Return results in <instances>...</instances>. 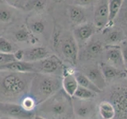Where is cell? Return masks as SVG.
Wrapping results in <instances>:
<instances>
[{
    "label": "cell",
    "mask_w": 127,
    "mask_h": 119,
    "mask_svg": "<svg viewBox=\"0 0 127 119\" xmlns=\"http://www.w3.org/2000/svg\"><path fill=\"white\" fill-rule=\"evenodd\" d=\"M20 104L26 110L30 111V112H34L38 106L37 102L35 101V99L32 96H30V94L24 97L22 99Z\"/></svg>",
    "instance_id": "484cf974"
},
{
    "label": "cell",
    "mask_w": 127,
    "mask_h": 119,
    "mask_svg": "<svg viewBox=\"0 0 127 119\" xmlns=\"http://www.w3.org/2000/svg\"><path fill=\"white\" fill-rule=\"evenodd\" d=\"M83 74L101 90H102L106 86V81L105 80L99 65L93 64L89 66L85 70V72Z\"/></svg>",
    "instance_id": "4fadbf2b"
},
{
    "label": "cell",
    "mask_w": 127,
    "mask_h": 119,
    "mask_svg": "<svg viewBox=\"0 0 127 119\" xmlns=\"http://www.w3.org/2000/svg\"><path fill=\"white\" fill-rule=\"evenodd\" d=\"M109 23L108 1H99L95 3L94 12V26L96 30H105Z\"/></svg>",
    "instance_id": "ba28073f"
},
{
    "label": "cell",
    "mask_w": 127,
    "mask_h": 119,
    "mask_svg": "<svg viewBox=\"0 0 127 119\" xmlns=\"http://www.w3.org/2000/svg\"><path fill=\"white\" fill-rule=\"evenodd\" d=\"M14 61H17L14 54H8V53H0V66L6 64Z\"/></svg>",
    "instance_id": "f1b7e54d"
},
{
    "label": "cell",
    "mask_w": 127,
    "mask_h": 119,
    "mask_svg": "<svg viewBox=\"0 0 127 119\" xmlns=\"http://www.w3.org/2000/svg\"><path fill=\"white\" fill-rule=\"evenodd\" d=\"M96 29L94 24L86 22L75 27L73 30V37L79 45H83L89 41L93 34L95 33Z\"/></svg>",
    "instance_id": "8fae6325"
},
{
    "label": "cell",
    "mask_w": 127,
    "mask_h": 119,
    "mask_svg": "<svg viewBox=\"0 0 127 119\" xmlns=\"http://www.w3.org/2000/svg\"><path fill=\"white\" fill-rule=\"evenodd\" d=\"M0 119H13V118H6V117H3V116H2Z\"/></svg>",
    "instance_id": "836d02e7"
},
{
    "label": "cell",
    "mask_w": 127,
    "mask_h": 119,
    "mask_svg": "<svg viewBox=\"0 0 127 119\" xmlns=\"http://www.w3.org/2000/svg\"><path fill=\"white\" fill-rule=\"evenodd\" d=\"M34 119H47V118H43L41 116H39V115H36V116L34 117Z\"/></svg>",
    "instance_id": "d6a6232c"
},
{
    "label": "cell",
    "mask_w": 127,
    "mask_h": 119,
    "mask_svg": "<svg viewBox=\"0 0 127 119\" xmlns=\"http://www.w3.org/2000/svg\"><path fill=\"white\" fill-rule=\"evenodd\" d=\"M35 73L57 75L63 77L65 71V67L63 62L57 56L50 55L45 59L33 63Z\"/></svg>",
    "instance_id": "277c9868"
},
{
    "label": "cell",
    "mask_w": 127,
    "mask_h": 119,
    "mask_svg": "<svg viewBox=\"0 0 127 119\" xmlns=\"http://www.w3.org/2000/svg\"><path fill=\"white\" fill-rule=\"evenodd\" d=\"M1 117H2V116H1V115H0V118H1Z\"/></svg>",
    "instance_id": "d590c367"
},
{
    "label": "cell",
    "mask_w": 127,
    "mask_h": 119,
    "mask_svg": "<svg viewBox=\"0 0 127 119\" xmlns=\"http://www.w3.org/2000/svg\"><path fill=\"white\" fill-rule=\"evenodd\" d=\"M49 56L50 53L46 48L42 46L33 47L23 50L22 61H26L29 63H35L41 60L45 59L46 57H49Z\"/></svg>",
    "instance_id": "7c38bea8"
},
{
    "label": "cell",
    "mask_w": 127,
    "mask_h": 119,
    "mask_svg": "<svg viewBox=\"0 0 127 119\" xmlns=\"http://www.w3.org/2000/svg\"><path fill=\"white\" fill-rule=\"evenodd\" d=\"M37 115L47 119H72L74 111L72 98L63 89L38 105Z\"/></svg>",
    "instance_id": "7a4b0ae2"
},
{
    "label": "cell",
    "mask_w": 127,
    "mask_h": 119,
    "mask_svg": "<svg viewBox=\"0 0 127 119\" xmlns=\"http://www.w3.org/2000/svg\"><path fill=\"white\" fill-rule=\"evenodd\" d=\"M14 37L18 42H26L30 41L32 37V35L27 28L21 27L14 33Z\"/></svg>",
    "instance_id": "d4e9b609"
},
{
    "label": "cell",
    "mask_w": 127,
    "mask_h": 119,
    "mask_svg": "<svg viewBox=\"0 0 127 119\" xmlns=\"http://www.w3.org/2000/svg\"><path fill=\"white\" fill-rule=\"evenodd\" d=\"M119 47H120L123 62H124L125 71L127 75V39L125 40L124 41H122L120 45H119Z\"/></svg>",
    "instance_id": "f546056e"
},
{
    "label": "cell",
    "mask_w": 127,
    "mask_h": 119,
    "mask_svg": "<svg viewBox=\"0 0 127 119\" xmlns=\"http://www.w3.org/2000/svg\"><path fill=\"white\" fill-rule=\"evenodd\" d=\"M72 5H75L81 7L89 6L91 5H93L97 2V1H91V0H75L72 1Z\"/></svg>",
    "instance_id": "4dcf8cb0"
},
{
    "label": "cell",
    "mask_w": 127,
    "mask_h": 119,
    "mask_svg": "<svg viewBox=\"0 0 127 119\" xmlns=\"http://www.w3.org/2000/svg\"><path fill=\"white\" fill-rule=\"evenodd\" d=\"M104 62L107 64L126 72L124 62L119 45H106L104 49Z\"/></svg>",
    "instance_id": "30bf717a"
},
{
    "label": "cell",
    "mask_w": 127,
    "mask_h": 119,
    "mask_svg": "<svg viewBox=\"0 0 127 119\" xmlns=\"http://www.w3.org/2000/svg\"><path fill=\"white\" fill-rule=\"evenodd\" d=\"M0 115L13 119H30L34 112L26 110L19 103L0 102Z\"/></svg>",
    "instance_id": "52a82bcc"
},
{
    "label": "cell",
    "mask_w": 127,
    "mask_h": 119,
    "mask_svg": "<svg viewBox=\"0 0 127 119\" xmlns=\"http://www.w3.org/2000/svg\"><path fill=\"white\" fill-rule=\"evenodd\" d=\"M0 71L21 73H35L33 63L26 61H14L0 66Z\"/></svg>",
    "instance_id": "5bb4252c"
},
{
    "label": "cell",
    "mask_w": 127,
    "mask_h": 119,
    "mask_svg": "<svg viewBox=\"0 0 127 119\" xmlns=\"http://www.w3.org/2000/svg\"><path fill=\"white\" fill-rule=\"evenodd\" d=\"M105 46L100 41L91 42L86 48L85 55L88 58H95L104 51Z\"/></svg>",
    "instance_id": "7402d4cb"
},
{
    "label": "cell",
    "mask_w": 127,
    "mask_h": 119,
    "mask_svg": "<svg viewBox=\"0 0 127 119\" xmlns=\"http://www.w3.org/2000/svg\"><path fill=\"white\" fill-rule=\"evenodd\" d=\"M124 1L123 0H109L108 1V11H109V23L107 28H110L114 25V22L122 8Z\"/></svg>",
    "instance_id": "d6986e66"
},
{
    "label": "cell",
    "mask_w": 127,
    "mask_h": 119,
    "mask_svg": "<svg viewBox=\"0 0 127 119\" xmlns=\"http://www.w3.org/2000/svg\"><path fill=\"white\" fill-rule=\"evenodd\" d=\"M60 49L64 58L72 65L77 63L79 46L73 36L66 35L60 40Z\"/></svg>",
    "instance_id": "8992f818"
},
{
    "label": "cell",
    "mask_w": 127,
    "mask_h": 119,
    "mask_svg": "<svg viewBox=\"0 0 127 119\" xmlns=\"http://www.w3.org/2000/svg\"><path fill=\"white\" fill-rule=\"evenodd\" d=\"M35 74L0 71V102L20 104L29 94Z\"/></svg>",
    "instance_id": "6da1fadb"
},
{
    "label": "cell",
    "mask_w": 127,
    "mask_h": 119,
    "mask_svg": "<svg viewBox=\"0 0 127 119\" xmlns=\"http://www.w3.org/2000/svg\"><path fill=\"white\" fill-rule=\"evenodd\" d=\"M62 79L57 75L36 73L29 94L35 99L37 105L41 104L62 89Z\"/></svg>",
    "instance_id": "3957f363"
},
{
    "label": "cell",
    "mask_w": 127,
    "mask_h": 119,
    "mask_svg": "<svg viewBox=\"0 0 127 119\" xmlns=\"http://www.w3.org/2000/svg\"><path fill=\"white\" fill-rule=\"evenodd\" d=\"M16 51H17L16 48L10 41H8L5 37H0V53L13 54Z\"/></svg>",
    "instance_id": "4316f807"
},
{
    "label": "cell",
    "mask_w": 127,
    "mask_h": 119,
    "mask_svg": "<svg viewBox=\"0 0 127 119\" xmlns=\"http://www.w3.org/2000/svg\"><path fill=\"white\" fill-rule=\"evenodd\" d=\"M75 72H71L68 69H65L62 79V89L70 97H73L78 88V83L75 77Z\"/></svg>",
    "instance_id": "9a60e30c"
},
{
    "label": "cell",
    "mask_w": 127,
    "mask_h": 119,
    "mask_svg": "<svg viewBox=\"0 0 127 119\" xmlns=\"http://www.w3.org/2000/svg\"><path fill=\"white\" fill-rule=\"evenodd\" d=\"M122 25L127 29V4H126V6L124 7V10H123V12H122Z\"/></svg>",
    "instance_id": "1f68e13d"
},
{
    "label": "cell",
    "mask_w": 127,
    "mask_h": 119,
    "mask_svg": "<svg viewBox=\"0 0 127 119\" xmlns=\"http://www.w3.org/2000/svg\"><path fill=\"white\" fill-rule=\"evenodd\" d=\"M99 67H100L103 76L105 78V80L106 82H110V81L113 80L114 79H117V78L125 77L126 75V72H124V71L115 68V67L107 64V63L105 62L100 63Z\"/></svg>",
    "instance_id": "e0dca14e"
},
{
    "label": "cell",
    "mask_w": 127,
    "mask_h": 119,
    "mask_svg": "<svg viewBox=\"0 0 127 119\" xmlns=\"http://www.w3.org/2000/svg\"><path fill=\"white\" fill-rule=\"evenodd\" d=\"M105 43L106 45H119L126 40L124 31L120 29H114L112 30H106Z\"/></svg>",
    "instance_id": "ac0fdd59"
},
{
    "label": "cell",
    "mask_w": 127,
    "mask_h": 119,
    "mask_svg": "<svg viewBox=\"0 0 127 119\" xmlns=\"http://www.w3.org/2000/svg\"><path fill=\"white\" fill-rule=\"evenodd\" d=\"M67 11H68V17L70 18L71 22L75 26L87 22L86 13L83 7L71 4L67 9Z\"/></svg>",
    "instance_id": "2e32d148"
},
{
    "label": "cell",
    "mask_w": 127,
    "mask_h": 119,
    "mask_svg": "<svg viewBox=\"0 0 127 119\" xmlns=\"http://www.w3.org/2000/svg\"><path fill=\"white\" fill-rule=\"evenodd\" d=\"M74 75H75V79H76L78 85L79 87H84L86 89H88L95 94H99L102 92V90L100 89H98V87L95 86L83 73L80 72V71H75Z\"/></svg>",
    "instance_id": "ffe728a7"
},
{
    "label": "cell",
    "mask_w": 127,
    "mask_h": 119,
    "mask_svg": "<svg viewBox=\"0 0 127 119\" xmlns=\"http://www.w3.org/2000/svg\"><path fill=\"white\" fill-rule=\"evenodd\" d=\"M98 113L102 119H114L116 111L110 101H102L98 105Z\"/></svg>",
    "instance_id": "44dd1931"
},
{
    "label": "cell",
    "mask_w": 127,
    "mask_h": 119,
    "mask_svg": "<svg viewBox=\"0 0 127 119\" xmlns=\"http://www.w3.org/2000/svg\"><path fill=\"white\" fill-rule=\"evenodd\" d=\"M74 115L79 119H89L95 117V107L94 103L90 100H80L72 98Z\"/></svg>",
    "instance_id": "9c48e42d"
},
{
    "label": "cell",
    "mask_w": 127,
    "mask_h": 119,
    "mask_svg": "<svg viewBox=\"0 0 127 119\" xmlns=\"http://www.w3.org/2000/svg\"><path fill=\"white\" fill-rule=\"evenodd\" d=\"M45 30V24L41 19L33 20L30 24V30L35 34H41Z\"/></svg>",
    "instance_id": "83f0119b"
},
{
    "label": "cell",
    "mask_w": 127,
    "mask_h": 119,
    "mask_svg": "<svg viewBox=\"0 0 127 119\" xmlns=\"http://www.w3.org/2000/svg\"><path fill=\"white\" fill-rule=\"evenodd\" d=\"M95 96H96L95 93L92 92V91L88 89L84 88V87L79 86L73 98L80 99V100H91V99L94 98Z\"/></svg>",
    "instance_id": "cb8c5ba5"
},
{
    "label": "cell",
    "mask_w": 127,
    "mask_h": 119,
    "mask_svg": "<svg viewBox=\"0 0 127 119\" xmlns=\"http://www.w3.org/2000/svg\"><path fill=\"white\" fill-rule=\"evenodd\" d=\"M92 119H98V118H97L96 116H95V117H94V118H93Z\"/></svg>",
    "instance_id": "e575fe53"
},
{
    "label": "cell",
    "mask_w": 127,
    "mask_h": 119,
    "mask_svg": "<svg viewBox=\"0 0 127 119\" xmlns=\"http://www.w3.org/2000/svg\"><path fill=\"white\" fill-rule=\"evenodd\" d=\"M110 102L116 111L114 119H127V84L114 87L110 92Z\"/></svg>",
    "instance_id": "5b68a950"
},
{
    "label": "cell",
    "mask_w": 127,
    "mask_h": 119,
    "mask_svg": "<svg viewBox=\"0 0 127 119\" xmlns=\"http://www.w3.org/2000/svg\"><path fill=\"white\" fill-rule=\"evenodd\" d=\"M14 17V11L10 6L0 5V23H10Z\"/></svg>",
    "instance_id": "603a6c76"
}]
</instances>
